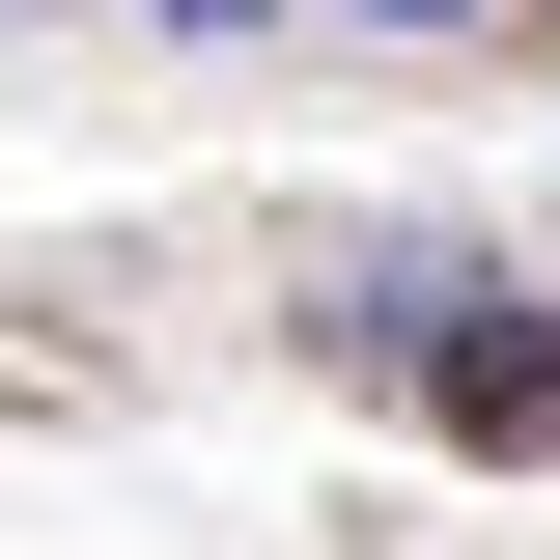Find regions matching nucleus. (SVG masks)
Segmentation results:
<instances>
[{
  "label": "nucleus",
  "instance_id": "nucleus-1",
  "mask_svg": "<svg viewBox=\"0 0 560 560\" xmlns=\"http://www.w3.org/2000/svg\"><path fill=\"white\" fill-rule=\"evenodd\" d=\"M337 337H364V364H420V420H477V448H560V337H533V308H448V253L337 280Z\"/></svg>",
  "mask_w": 560,
  "mask_h": 560
}]
</instances>
